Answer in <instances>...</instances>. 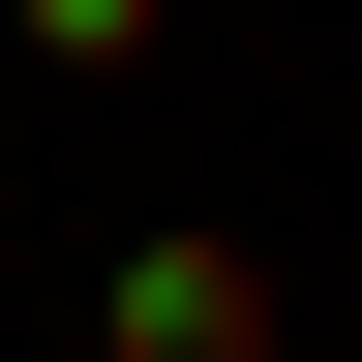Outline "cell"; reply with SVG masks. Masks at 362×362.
<instances>
[{"label":"cell","mask_w":362,"mask_h":362,"mask_svg":"<svg viewBox=\"0 0 362 362\" xmlns=\"http://www.w3.org/2000/svg\"><path fill=\"white\" fill-rule=\"evenodd\" d=\"M30 61H151V0H30Z\"/></svg>","instance_id":"cell-2"},{"label":"cell","mask_w":362,"mask_h":362,"mask_svg":"<svg viewBox=\"0 0 362 362\" xmlns=\"http://www.w3.org/2000/svg\"><path fill=\"white\" fill-rule=\"evenodd\" d=\"M90 362H272V272H242V242H121Z\"/></svg>","instance_id":"cell-1"}]
</instances>
